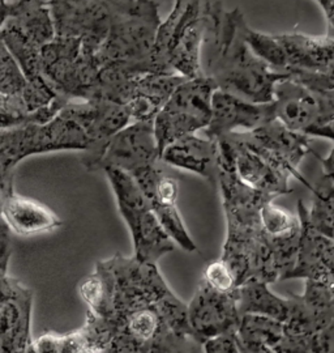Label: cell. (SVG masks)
I'll return each mask as SVG.
<instances>
[{
    "label": "cell",
    "mask_w": 334,
    "mask_h": 353,
    "mask_svg": "<svg viewBox=\"0 0 334 353\" xmlns=\"http://www.w3.org/2000/svg\"><path fill=\"white\" fill-rule=\"evenodd\" d=\"M202 280L213 290L230 292L238 288L236 276L222 259L213 261L205 267Z\"/></svg>",
    "instance_id": "obj_29"
},
{
    "label": "cell",
    "mask_w": 334,
    "mask_h": 353,
    "mask_svg": "<svg viewBox=\"0 0 334 353\" xmlns=\"http://www.w3.org/2000/svg\"><path fill=\"white\" fill-rule=\"evenodd\" d=\"M11 17L7 19L25 38L43 48L56 37L54 21L48 4L16 1Z\"/></svg>",
    "instance_id": "obj_23"
},
{
    "label": "cell",
    "mask_w": 334,
    "mask_h": 353,
    "mask_svg": "<svg viewBox=\"0 0 334 353\" xmlns=\"http://www.w3.org/2000/svg\"><path fill=\"white\" fill-rule=\"evenodd\" d=\"M42 75L67 101L90 100L98 81L96 55L83 49L77 38L56 37L41 50Z\"/></svg>",
    "instance_id": "obj_7"
},
{
    "label": "cell",
    "mask_w": 334,
    "mask_h": 353,
    "mask_svg": "<svg viewBox=\"0 0 334 353\" xmlns=\"http://www.w3.org/2000/svg\"><path fill=\"white\" fill-rule=\"evenodd\" d=\"M160 161L154 122H131L109 140L98 170L109 168L134 173Z\"/></svg>",
    "instance_id": "obj_17"
},
{
    "label": "cell",
    "mask_w": 334,
    "mask_h": 353,
    "mask_svg": "<svg viewBox=\"0 0 334 353\" xmlns=\"http://www.w3.org/2000/svg\"><path fill=\"white\" fill-rule=\"evenodd\" d=\"M83 339L79 330L70 334L45 332L34 339L37 353H77L81 348Z\"/></svg>",
    "instance_id": "obj_28"
},
{
    "label": "cell",
    "mask_w": 334,
    "mask_h": 353,
    "mask_svg": "<svg viewBox=\"0 0 334 353\" xmlns=\"http://www.w3.org/2000/svg\"><path fill=\"white\" fill-rule=\"evenodd\" d=\"M246 19L239 8L223 11L211 28L202 50L204 75L220 90L258 103L274 100V88L289 79L251 50L244 39Z\"/></svg>",
    "instance_id": "obj_3"
},
{
    "label": "cell",
    "mask_w": 334,
    "mask_h": 353,
    "mask_svg": "<svg viewBox=\"0 0 334 353\" xmlns=\"http://www.w3.org/2000/svg\"><path fill=\"white\" fill-rule=\"evenodd\" d=\"M0 217L11 233L29 237L48 233L62 225V220L48 205L36 199L11 192L1 204Z\"/></svg>",
    "instance_id": "obj_21"
},
{
    "label": "cell",
    "mask_w": 334,
    "mask_h": 353,
    "mask_svg": "<svg viewBox=\"0 0 334 353\" xmlns=\"http://www.w3.org/2000/svg\"><path fill=\"white\" fill-rule=\"evenodd\" d=\"M244 39L261 61H264L273 70L284 72L286 70V55L282 45L277 36H271L258 32L249 26L244 28Z\"/></svg>",
    "instance_id": "obj_26"
},
{
    "label": "cell",
    "mask_w": 334,
    "mask_h": 353,
    "mask_svg": "<svg viewBox=\"0 0 334 353\" xmlns=\"http://www.w3.org/2000/svg\"><path fill=\"white\" fill-rule=\"evenodd\" d=\"M273 108L275 119L306 135L334 121V90H313L285 79L274 88Z\"/></svg>",
    "instance_id": "obj_12"
},
{
    "label": "cell",
    "mask_w": 334,
    "mask_h": 353,
    "mask_svg": "<svg viewBox=\"0 0 334 353\" xmlns=\"http://www.w3.org/2000/svg\"><path fill=\"white\" fill-rule=\"evenodd\" d=\"M218 182L226 219L221 259L236 276L238 287L249 279L268 284L282 280L272 242L261 224V210L274 196L252 189L236 176L229 144L218 140Z\"/></svg>",
    "instance_id": "obj_2"
},
{
    "label": "cell",
    "mask_w": 334,
    "mask_h": 353,
    "mask_svg": "<svg viewBox=\"0 0 334 353\" xmlns=\"http://www.w3.org/2000/svg\"><path fill=\"white\" fill-rule=\"evenodd\" d=\"M284 335V323L269 316L244 314L236 331V338L244 348L273 347Z\"/></svg>",
    "instance_id": "obj_24"
},
{
    "label": "cell",
    "mask_w": 334,
    "mask_h": 353,
    "mask_svg": "<svg viewBox=\"0 0 334 353\" xmlns=\"http://www.w3.org/2000/svg\"><path fill=\"white\" fill-rule=\"evenodd\" d=\"M312 204L306 207V214L311 225L322 236L334 241V181L322 176L312 186Z\"/></svg>",
    "instance_id": "obj_25"
},
{
    "label": "cell",
    "mask_w": 334,
    "mask_h": 353,
    "mask_svg": "<svg viewBox=\"0 0 334 353\" xmlns=\"http://www.w3.org/2000/svg\"><path fill=\"white\" fill-rule=\"evenodd\" d=\"M316 1L320 4L322 11L328 19V23L331 26V33L334 34V0H316Z\"/></svg>",
    "instance_id": "obj_34"
},
{
    "label": "cell",
    "mask_w": 334,
    "mask_h": 353,
    "mask_svg": "<svg viewBox=\"0 0 334 353\" xmlns=\"http://www.w3.org/2000/svg\"><path fill=\"white\" fill-rule=\"evenodd\" d=\"M202 345L205 353H242L236 334L213 338L205 341Z\"/></svg>",
    "instance_id": "obj_31"
},
{
    "label": "cell",
    "mask_w": 334,
    "mask_h": 353,
    "mask_svg": "<svg viewBox=\"0 0 334 353\" xmlns=\"http://www.w3.org/2000/svg\"><path fill=\"white\" fill-rule=\"evenodd\" d=\"M310 353H334V318L319 332L309 335Z\"/></svg>",
    "instance_id": "obj_30"
},
{
    "label": "cell",
    "mask_w": 334,
    "mask_h": 353,
    "mask_svg": "<svg viewBox=\"0 0 334 353\" xmlns=\"http://www.w3.org/2000/svg\"><path fill=\"white\" fill-rule=\"evenodd\" d=\"M223 10L221 0H173L171 12L158 28L152 74H173L187 79L205 76L204 45Z\"/></svg>",
    "instance_id": "obj_4"
},
{
    "label": "cell",
    "mask_w": 334,
    "mask_h": 353,
    "mask_svg": "<svg viewBox=\"0 0 334 353\" xmlns=\"http://www.w3.org/2000/svg\"><path fill=\"white\" fill-rule=\"evenodd\" d=\"M103 173L110 182L119 214L129 229L134 256L141 262L157 265L162 256L174 252V241L162 228L135 176L115 168H109Z\"/></svg>",
    "instance_id": "obj_6"
},
{
    "label": "cell",
    "mask_w": 334,
    "mask_h": 353,
    "mask_svg": "<svg viewBox=\"0 0 334 353\" xmlns=\"http://www.w3.org/2000/svg\"><path fill=\"white\" fill-rule=\"evenodd\" d=\"M188 325L192 341L198 344L236 334L242 314L239 310V287L230 292L213 290L202 279L192 300L187 303Z\"/></svg>",
    "instance_id": "obj_13"
},
{
    "label": "cell",
    "mask_w": 334,
    "mask_h": 353,
    "mask_svg": "<svg viewBox=\"0 0 334 353\" xmlns=\"http://www.w3.org/2000/svg\"><path fill=\"white\" fill-rule=\"evenodd\" d=\"M157 0H134L112 23L96 59L99 67H116L131 75L152 74V55L161 26Z\"/></svg>",
    "instance_id": "obj_5"
},
{
    "label": "cell",
    "mask_w": 334,
    "mask_h": 353,
    "mask_svg": "<svg viewBox=\"0 0 334 353\" xmlns=\"http://www.w3.org/2000/svg\"><path fill=\"white\" fill-rule=\"evenodd\" d=\"M289 79L313 90H334V36L277 34Z\"/></svg>",
    "instance_id": "obj_10"
},
{
    "label": "cell",
    "mask_w": 334,
    "mask_h": 353,
    "mask_svg": "<svg viewBox=\"0 0 334 353\" xmlns=\"http://www.w3.org/2000/svg\"><path fill=\"white\" fill-rule=\"evenodd\" d=\"M240 345V344H239ZM242 353H274L273 350L268 348V347H260V348H244L240 345Z\"/></svg>",
    "instance_id": "obj_37"
},
{
    "label": "cell",
    "mask_w": 334,
    "mask_h": 353,
    "mask_svg": "<svg viewBox=\"0 0 334 353\" xmlns=\"http://www.w3.org/2000/svg\"><path fill=\"white\" fill-rule=\"evenodd\" d=\"M306 135L310 138H322V139L334 141V121L324 125V126L312 128Z\"/></svg>",
    "instance_id": "obj_33"
},
{
    "label": "cell",
    "mask_w": 334,
    "mask_h": 353,
    "mask_svg": "<svg viewBox=\"0 0 334 353\" xmlns=\"http://www.w3.org/2000/svg\"><path fill=\"white\" fill-rule=\"evenodd\" d=\"M298 216L302 224L297 262L286 280L304 279L334 290V241L315 230L307 219L306 204L298 202Z\"/></svg>",
    "instance_id": "obj_19"
},
{
    "label": "cell",
    "mask_w": 334,
    "mask_h": 353,
    "mask_svg": "<svg viewBox=\"0 0 334 353\" xmlns=\"http://www.w3.org/2000/svg\"><path fill=\"white\" fill-rule=\"evenodd\" d=\"M13 8H14L13 3H8L7 0H0V28L7 21L8 17H11Z\"/></svg>",
    "instance_id": "obj_36"
},
{
    "label": "cell",
    "mask_w": 334,
    "mask_h": 353,
    "mask_svg": "<svg viewBox=\"0 0 334 353\" xmlns=\"http://www.w3.org/2000/svg\"><path fill=\"white\" fill-rule=\"evenodd\" d=\"M79 294L110 327L107 353H189L187 303L170 290L157 265L116 252L97 262L81 280Z\"/></svg>",
    "instance_id": "obj_1"
},
{
    "label": "cell",
    "mask_w": 334,
    "mask_h": 353,
    "mask_svg": "<svg viewBox=\"0 0 334 353\" xmlns=\"http://www.w3.org/2000/svg\"><path fill=\"white\" fill-rule=\"evenodd\" d=\"M134 0H50L58 37L77 38L84 50L97 55L112 23Z\"/></svg>",
    "instance_id": "obj_9"
},
{
    "label": "cell",
    "mask_w": 334,
    "mask_h": 353,
    "mask_svg": "<svg viewBox=\"0 0 334 353\" xmlns=\"http://www.w3.org/2000/svg\"><path fill=\"white\" fill-rule=\"evenodd\" d=\"M28 84L24 75L16 59L11 52L4 49L0 52V93L3 94H20Z\"/></svg>",
    "instance_id": "obj_27"
},
{
    "label": "cell",
    "mask_w": 334,
    "mask_h": 353,
    "mask_svg": "<svg viewBox=\"0 0 334 353\" xmlns=\"http://www.w3.org/2000/svg\"><path fill=\"white\" fill-rule=\"evenodd\" d=\"M61 114L76 122L89 138V148L81 156V164L87 172H98L109 140L131 123L127 106L107 100H74Z\"/></svg>",
    "instance_id": "obj_11"
},
{
    "label": "cell",
    "mask_w": 334,
    "mask_h": 353,
    "mask_svg": "<svg viewBox=\"0 0 334 353\" xmlns=\"http://www.w3.org/2000/svg\"><path fill=\"white\" fill-rule=\"evenodd\" d=\"M11 230L0 217V272L7 274L10 258L12 254V245H11Z\"/></svg>",
    "instance_id": "obj_32"
},
{
    "label": "cell",
    "mask_w": 334,
    "mask_h": 353,
    "mask_svg": "<svg viewBox=\"0 0 334 353\" xmlns=\"http://www.w3.org/2000/svg\"><path fill=\"white\" fill-rule=\"evenodd\" d=\"M33 292L0 272V353H37L32 338Z\"/></svg>",
    "instance_id": "obj_14"
},
{
    "label": "cell",
    "mask_w": 334,
    "mask_h": 353,
    "mask_svg": "<svg viewBox=\"0 0 334 353\" xmlns=\"http://www.w3.org/2000/svg\"><path fill=\"white\" fill-rule=\"evenodd\" d=\"M218 154L217 140L192 134L167 145L160 156V161L163 165L198 174L213 186H217Z\"/></svg>",
    "instance_id": "obj_20"
},
{
    "label": "cell",
    "mask_w": 334,
    "mask_h": 353,
    "mask_svg": "<svg viewBox=\"0 0 334 353\" xmlns=\"http://www.w3.org/2000/svg\"><path fill=\"white\" fill-rule=\"evenodd\" d=\"M239 310L242 316L259 314L285 323L290 316L291 300L290 296L284 299L273 293L268 283L249 279L239 285Z\"/></svg>",
    "instance_id": "obj_22"
},
{
    "label": "cell",
    "mask_w": 334,
    "mask_h": 353,
    "mask_svg": "<svg viewBox=\"0 0 334 353\" xmlns=\"http://www.w3.org/2000/svg\"><path fill=\"white\" fill-rule=\"evenodd\" d=\"M221 139L227 141L231 150L236 176L243 183L274 198L293 191L289 185L291 176L262 156L260 152L249 147L239 132L230 134Z\"/></svg>",
    "instance_id": "obj_18"
},
{
    "label": "cell",
    "mask_w": 334,
    "mask_h": 353,
    "mask_svg": "<svg viewBox=\"0 0 334 353\" xmlns=\"http://www.w3.org/2000/svg\"><path fill=\"white\" fill-rule=\"evenodd\" d=\"M217 90L208 76L187 79L175 89L154 119V134L161 156L163 150L187 135L204 131L211 118V99Z\"/></svg>",
    "instance_id": "obj_8"
},
{
    "label": "cell",
    "mask_w": 334,
    "mask_h": 353,
    "mask_svg": "<svg viewBox=\"0 0 334 353\" xmlns=\"http://www.w3.org/2000/svg\"><path fill=\"white\" fill-rule=\"evenodd\" d=\"M320 160H322L324 176L334 181V147L325 159H320Z\"/></svg>",
    "instance_id": "obj_35"
},
{
    "label": "cell",
    "mask_w": 334,
    "mask_h": 353,
    "mask_svg": "<svg viewBox=\"0 0 334 353\" xmlns=\"http://www.w3.org/2000/svg\"><path fill=\"white\" fill-rule=\"evenodd\" d=\"M273 119V102L247 101L217 89L211 99V122L202 132L209 139L218 140L236 132H251Z\"/></svg>",
    "instance_id": "obj_16"
},
{
    "label": "cell",
    "mask_w": 334,
    "mask_h": 353,
    "mask_svg": "<svg viewBox=\"0 0 334 353\" xmlns=\"http://www.w3.org/2000/svg\"><path fill=\"white\" fill-rule=\"evenodd\" d=\"M239 134L249 147L284 169L291 178H295L306 188L312 189V185L298 169L309 153H315L311 148L310 137L287 128L278 119H273L251 132Z\"/></svg>",
    "instance_id": "obj_15"
}]
</instances>
